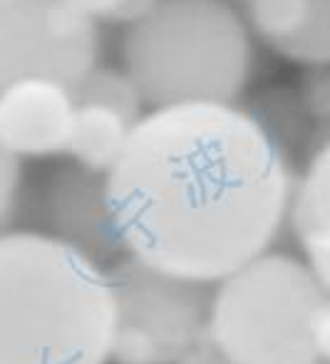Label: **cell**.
Here are the masks:
<instances>
[{"label":"cell","instance_id":"5","mask_svg":"<svg viewBox=\"0 0 330 364\" xmlns=\"http://www.w3.org/2000/svg\"><path fill=\"white\" fill-rule=\"evenodd\" d=\"M115 300L112 364H174L209 335L211 285L122 255L107 268Z\"/></svg>","mask_w":330,"mask_h":364},{"label":"cell","instance_id":"4","mask_svg":"<svg viewBox=\"0 0 330 364\" xmlns=\"http://www.w3.org/2000/svg\"><path fill=\"white\" fill-rule=\"evenodd\" d=\"M326 295L306 260L268 250L211 290L209 337L236 364H316L311 320Z\"/></svg>","mask_w":330,"mask_h":364},{"label":"cell","instance_id":"16","mask_svg":"<svg viewBox=\"0 0 330 364\" xmlns=\"http://www.w3.org/2000/svg\"><path fill=\"white\" fill-rule=\"evenodd\" d=\"M316 364H321V362H316Z\"/></svg>","mask_w":330,"mask_h":364},{"label":"cell","instance_id":"2","mask_svg":"<svg viewBox=\"0 0 330 364\" xmlns=\"http://www.w3.org/2000/svg\"><path fill=\"white\" fill-rule=\"evenodd\" d=\"M107 268L33 228L0 230V364H112Z\"/></svg>","mask_w":330,"mask_h":364},{"label":"cell","instance_id":"13","mask_svg":"<svg viewBox=\"0 0 330 364\" xmlns=\"http://www.w3.org/2000/svg\"><path fill=\"white\" fill-rule=\"evenodd\" d=\"M20 198V159L0 144V230L8 225Z\"/></svg>","mask_w":330,"mask_h":364},{"label":"cell","instance_id":"8","mask_svg":"<svg viewBox=\"0 0 330 364\" xmlns=\"http://www.w3.org/2000/svg\"><path fill=\"white\" fill-rule=\"evenodd\" d=\"M35 216L43 225L40 233L63 240L105 268L125 255L107 206L105 173L75 161L53 168L35 193Z\"/></svg>","mask_w":330,"mask_h":364},{"label":"cell","instance_id":"6","mask_svg":"<svg viewBox=\"0 0 330 364\" xmlns=\"http://www.w3.org/2000/svg\"><path fill=\"white\" fill-rule=\"evenodd\" d=\"M97 65V23L65 0H0V90L25 77L72 87Z\"/></svg>","mask_w":330,"mask_h":364},{"label":"cell","instance_id":"1","mask_svg":"<svg viewBox=\"0 0 330 364\" xmlns=\"http://www.w3.org/2000/svg\"><path fill=\"white\" fill-rule=\"evenodd\" d=\"M293 188L286 149L236 102L144 112L105 173L122 253L204 285L271 250Z\"/></svg>","mask_w":330,"mask_h":364},{"label":"cell","instance_id":"15","mask_svg":"<svg viewBox=\"0 0 330 364\" xmlns=\"http://www.w3.org/2000/svg\"><path fill=\"white\" fill-rule=\"evenodd\" d=\"M174 364H236V362L206 335V337H201L197 345L189 347Z\"/></svg>","mask_w":330,"mask_h":364},{"label":"cell","instance_id":"7","mask_svg":"<svg viewBox=\"0 0 330 364\" xmlns=\"http://www.w3.org/2000/svg\"><path fill=\"white\" fill-rule=\"evenodd\" d=\"M75 112L67 156L95 173H107L144 117V100L125 70L97 65L70 87Z\"/></svg>","mask_w":330,"mask_h":364},{"label":"cell","instance_id":"11","mask_svg":"<svg viewBox=\"0 0 330 364\" xmlns=\"http://www.w3.org/2000/svg\"><path fill=\"white\" fill-rule=\"evenodd\" d=\"M288 225L306 263L330 292V132L316 144L296 178Z\"/></svg>","mask_w":330,"mask_h":364},{"label":"cell","instance_id":"14","mask_svg":"<svg viewBox=\"0 0 330 364\" xmlns=\"http://www.w3.org/2000/svg\"><path fill=\"white\" fill-rule=\"evenodd\" d=\"M311 347L316 362L330 364V292L326 300L318 305V310L313 312L311 320Z\"/></svg>","mask_w":330,"mask_h":364},{"label":"cell","instance_id":"9","mask_svg":"<svg viewBox=\"0 0 330 364\" xmlns=\"http://www.w3.org/2000/svg\"><path fill=\"white\" fill-rule=\"evenodd\" d=\"M70 87L48 77H25L0 90V144L15 159L67 154L72 129Z\"/></svg>","mask_w":330,"mask_h":364},{"label":"cell","instance_id":"3","mask_svg":"<svg viewBox=\"0 0 330 364\" xmlns=\"http://www.w3.org/2000/svg\"><path fill=\"white\" fill-rule=\"evenodd\" d=\"M122 70L152 109L236 102L254 70L251 30L229 0H157L125 28Z\"/></svg>","mask_w":330,"mask_h":364},{"label":"cell","instance_id":"12","mask_svg":"<svg viewBox=\"0 0 330 364\" xmlns=\"http://www.w3.org/2000/svg\"><path fill=\"white\" fill-rule=\"evenodd\" d=\"M72 10L92 23H125L142 18L157 0H65Z\"/></svg>","mask_w":330,"mask_h":364},{"label":"cell","instance_id":"10","mask_svg":"<svg viewBox=\"0 0 330 364\" xmlns=\"http://www.w3.org/2000/svg\"><path fill=\"white\" fill-rule=\"evenodd\" d=\"M251 33L308 70L330 68V0H244Z\"/></svg>","mask_w":330,"mask_h":364}]
</instances>
